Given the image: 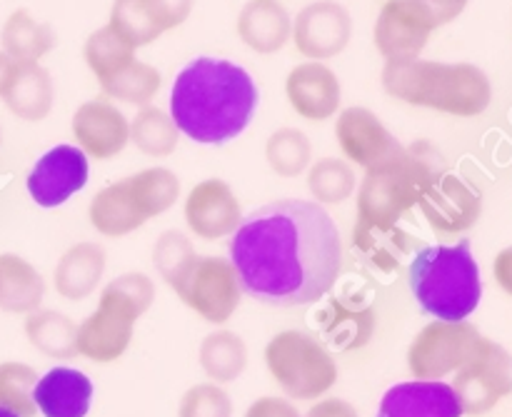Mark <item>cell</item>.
I'll list each match as a JSON object with an SVG mask.
<instances>
[{"mask_svg": "<svg viewBox=\"0 0 512 417\" xmlns=\"http://www.w3.org/2000/svg\"><path fill=\"white\" fill-rule=\"evenodd\" d=\"M83 58L90 73L98 78V83H103V80L113 78L115 73H120V70L133 63L135 48L125 43L110 25H103V28L90 33V38L85 40Z\"/></svg>", "mask_w": 512, "mask_h": 417, "instance_id": "35", "label": "cell"}, {"mask_svg": "<svg viewBox=\"0 0 512 417\" xmlns=\"http://www.w3.org/2000/svg\"><path fill=\"white\" fill-rule=\"evenodd\" d=\"M238 35L255 53L273 55L293 35V20L278 0H250L238 15Z\"/></svg>", "mask_w": 512, "mask_h": 417, "instance_id": "24", "label": "cell"}, {"mask_svg": "<svg viewBox=\"0 0 512 417\" xmlns=\"http://www.w3.org/2000/svg\"><path fill=\"white\" fill-rule=\"evenodd\" d=\"M45 300V278L33 263L15 253L0 255V310L30 315Z\"/></svg>", "mask_w": 512, "mask_h": 417, "instance_id": "25", "label": "cell"}, {"mask_svg": "<svg viewBox=\"0 0 512 417\" xmlns=\"http://www.w3.org/2000/svg\"><path fill=\"white\" fill-rule=\"evenodd\" d=\"M380 80L390 98L455 118L483 115L493 103V83L488 73L473 63L393 60L385 63Z\"/></svg>", "mask_w": 512, "mask_h": 417, "instance_id": "3", "label": "cell"}, {"mask_svg": "<svg viewBox=\"0 0 512 417\" xmlns=\"http://www.w3.org/2000/svg\"><path fill=\"white\" fill-rule=\"evenodd\" d=\"M93 380L78 368L48 370L33 390L35 408L43 417H85L93 405Z\"/></svg>", "mask_w": 512, "mask_h": 417, "instance_id": "21", "label": "cell"}, {"mask_svg": "<svg viewBox=\"0 0 512 417\" xmlns=\"http://www.w3.org/2000/svg\"><path fill=\"white\" fill-rule=\"evenodd\" d=\"M193 255L195 248L188 235L180 233V230H165L153 248V265L160 278L170 285Z\"/></svg>", "mask_w": 512, "mask_h": 417, "instance_id": "39", "label": "cell"}, {"mask_svg": "<svg viewBox=\"0 0 512 417\" xmlns=\"http://www.w3.org/2000/svg\"><path fill=\"white\" fill-rule=\"evenodd\" d=\"M228 250L243 293L273 308L318 303L343 270L340 230L315 200L260 205L243 215Z\"/></svg>", "mask_w": 512, "mask_h": 417, "instance_id": "1", "label": "cell"}, {"mask_svg": "<svg viewBox=\"0 0 512 417\" xmlns=\"http://www.w3.org/2000/svg\"><path fill=\"white\" fill-rule=\"evenodd\" d=\"M0 43H3V53L15 63H38L55 48L58 38L48 23H40L30 10L18 8L5 20L0 30Z\"/></svg>", "mask_w": 512, "mask_h": 417, "instance_id": "27", "label": "cell"}, {"mask_svg": "<svg viewBox=\"0 0 512 417\" xmlns=\"http://www.w3.org/2000/svg\"><path fill=\"white\" fill-rule=\"evenodd\" d=\"M108 25L135 50L155 43L165 33L150 10L148 0H113Z\"/></svg>", "mask_w": 512, "mask_h": 417, "instance_id": "36", "label": "cell"}, {"mask_svg": "<svg viewBox=\"0 0 512 417\" xmlns=\"http://www.w3.org/2000/svg\"><path fill=\"white\" fill-rule=\"evenodd\" d=\"M493 275H495V283L500 285V290H505V293L512 298V245L495 255Z\"/></svg>", "mask_w": 512, "mask_h": 417, "instance_id": "44", "label": "cell"}, {"mask_svg": "<svg viewBox=\"0 0 512 417\" xmlns=\"http://www.w3.org/2000/svg\"><path fill=\"white\" fill-rule=\"evenodd\" d=\"M155 303V283L145 273H123L103 288L98 308L78 325V355L108 365L123 358L133 343V330Z\"/></svg>", "mask_w": 512, "mask_h": 417, "instance_id": "6", "label": "cell"}, {"mask_svg": "<svg viewBox=\"0 0 512 417\" xmlns=\"http://www.w3.org/2000/svg\"><path fill=\"white\" fill-rule=\"evenodd\" d=\"M335 138L348 163L360 165L363 170L378 168L388 160L398 158L405 150L400 140L383 125L373 110L363 105H350L335 120Z\"/></svg>", "mask_w": 512, "mask_h": 417, "instance_id": "15", "label": "cell"}, {"mask_svg": "<svg viewBox=\"0 0 512 417\" xmlns=\"http://www.w3.org/2000/svg\"><path fill=\"white\" fill-rule=\"evenodd\" d=\"M285 95L288 103L300 118L310 120V123H323V120L333 118L340 110V100H343V88L335 75L325 63H308L295 65L285 80Z\"/></svg>", "mask_w": 512, "mask_h": 417, "instance_id": "19", "label": "cell"}, {"mask_svg": "<svg viewBox=\"0 0 512 417\" xmlns=\"http://www.w3.org/2000/svg\"><path fill=\"white\" fill-rule=\"evenodd\" d=\"M353 248L373 268L390 273L400 265V258L413 250V235L400 230V225H370L358 220L353 228Z\"/></svg>", "mask_w": 512, "mask_h": 417, "instance_id": "30", "label": "cell"}, {"mask_svg": "<svg viewBox=\"0 0 512 417\" xmlns=\"http://www.w3.org/2000/svg\"><path fill=\"white\" fill-rule=\"evenodd\" d=\"M303 417H360L358 408L343 398H323L313 405Z\"/></svg>", "mask_w": 512, "mask_h": 417, "instance_id": "42", "label": "cell"}, {"mask_svg": "<svg viewBox=\"0 0 512 417\" xmlns=\"http://www.w3.org/2000/svg\"><path fill=\"white\" fill-rule=\"evenodd\" d=\"M255 108L258 85L248 70L210 55L190 60L170 90V118L185 138L200 145H225L238 138Z\"/></svg>", "mask_w": 512, "mask_h": 417, "instance_id": "2", "label": "cell"}, {"mask_svg": "<svg viewBox=\"0 0 512 417\" xmlns=\"http://www.w3.org/2000/svg\"><path fill=\"white\" fill-rule=\"evenodd\" d=\"M180 140L178 125L158 105H145L130 123V143L148 158H168Z\"/></svg>", "mask_w": 512, "mask_h": 417, "instance_id": "31", "label": "cell"}, {"mask_svg": "<svg viewBox=\"0 0 512 417\" xmlns=\"http://www.w3.org/2000/svg\"><path fill=\"white\" fill-rule=\"evenodd\" d=\"M323 333L335 348L358 350L370 340L375 330V310L370 303H358L353 295H340L330 300L320 315Z\"/></svg>", "mask_w": 512, "mask_h": 417, "instance_id": "26", "label": "cell"}, {"mask_svg": "<svg viewBox=\"0 0 512 417\" xmlns=\"http://www.w3.org/2000/svg\"><path fill=\"white\" fill-rule=\"evenodd\" d=\"M178 417H233V400L218 383H198L180 398Z\"/></svg>", "mask_w": 512, "mask_h": 417, "instance_id": "38", "label": "cell"}, {"mask_svg": "<svg viewBox=\"0 0 512 417\" xmlns=\"http://www.w3.org/2000/svg\"><path fill=\"white\" fill-rule=\"evenodd\" d=\"M408 285L415 303L430 318L448 323L468 320L483 298L480 265L470 240L420 248L408 265Z\"/></svg>", "mask_w": 512, "mask_h": 417, "instance_id": "4", "label": "cell"}, {"mask_svg": "<svg viewBox=\"0 0 512 417\" xmlns=\"http://www.w3.org/2000/svg\"><path fill=\"white\" fill-rule=\"evenodd\" d=\"M265 160L280 178H298L313 165V143L298 128H280L265 143Z\"/></svg>", "mask_w": 512, "mask_h": 417, "instance_id": "33", "label": "cell"}, {"mask_svg": "<svg viewBox=\"0 0 512 417\" xmlns=\"http://www.w3.org/2000/svg\"><path fill=\"white\" fill-rule=\"evenodd\" d=\"M38 378V370L28 363H18V360L0 363V408L18 417L38 415L33 400Z\"/></svg>", "mask_w": 512, "mask_h": 417, "instance_id": "37", "label": "cell"}, {"mask_svg": "<svg viewBox=\"0 0 512 417\" xmlns=\"http://www.w3.org/2000/svg\"><path fill=\"white\" fill-rule=\"evenodd\" d=\"M358 178L348 160L320 158L308 168V190L318 205H343L353 198Z\"/></svg>", "mask_w": 512, "mask_h": 417, "instance_id": "34", "label": "cell"}, {"mask_svg": "<svg viewBox=\"0 0 512 417\" xmlns=\"http://www.w3.org/2000/svg\"><path fill=\"white\" fill-rule=\"evenodd\" d=\"M290 38L303 58L323 63L348 48L353 38V18L348 8L335 0H315L295 15Z\"/></svg>", "mask_w": 512, "mask_h": 417, "instance_id": "13", "label": "cell"}, {"mask_svg": "<svg viewBox=\"0 0 512 417\" xmlns=\"http://www.w3.org/2000/svg\"><path fill=\"white\" fill-rule=\"evenodd\" d=\"M160 88H163V75H160V70L155 65L143 63V60H133L128 68H123L113 78L100 83V90H103L105 98L138 105V108H145V105L153 103Z\"/></svg>", "mask_w": 512, "mask_h": 417, "instance_id": "32", "label": "cell"}, {"mask_svg": "<svg viewBox=\"0 0 512 417\" xmlns=\"http://www.w3.org/2000/svg\"><path fill=\"white\" fill-rule=\"evenodd\" d=\"M198 363L210 383H235L248 368V345L233 330H215L200 343Z\"/></svg>", "mask_w": 512, "mask_h": 417, "instance_id": "29", "label": "cell"}, {"mask_svg": "<svg viewBox=\"0 0 512 417\" xmlns=\"http://www.w3.org/2000/svg\"><path fill=\"white\" fill-rule=\"evenodd\" d=\"M480 333L473 323L433 320L413 338L408 348V370L415 380H440L458 373L478 348Z\"/></svg>", "mask_w": 512, "mask_h": 417, "instance_id": "11", "label": "cell"}, {"mask_svg": "<svg viewBox=\"0 0 512 417\" xmlns=\"http://www.w3.org/2000/svg\"><path fill=\"white\" fill-rule=\"evenodd\" d=\"M170 288L198 318L225 325L243 303V285L230 258L195 253L173 278Z\"/></svg>", "mask_w": 512, "mask_h": 417, "instance_id": "9", "label": "cell"}, {"mask_svg": "<svg viewBox=\"0 0 512 417\" xmlns=\"http://www.w3.org/2000/svg\"><path fill=\"white\" fill-rule=\"evenodd\" d=\"M438 30L423 0H385L373 28V40L385 63L415 60Z\"/></svg>", "mask_w": 512, "mask_h": 417, "instance_id": "12", "label": "cell"}, {"mask_svg": "<svg viewBox=\"0 0 512 417\" xmlns=\"http://www.w3.org/2000/svg\"><path fill=\"white\" fill-rule=\"evenodd\" d=\"M180 198V178L168 168H145L105 185L88 205V220L105 238H125Z\"/></svg>", "mask_w": 512, "mask_h": 417, "instance_id": "7", "label": "cell"}, {"mask_svg": "<svg viewBox=\"0 0 512 417\" xmlns=\"http://www.w3.org/2000/svg\"><path fill=\"white\" fill-rule=\"evenodd\" d=\"M88 155L78 145H55L28 173V193L40 208H58L88 185Z\"/></svg>", "mask_w": 512, "mask_h": 417, "instance_id": "14", "label": "cell"}, {"mask_svg": "<svg viewBox=\"0 0 512 417\" xmlns=\"http://www.w3.org/2000/svg\"><path fill=\"white\" fill-rule=\"evenodd\" d=\"M375 417H463V405L450 383L408 380L383 395Z\"/></svg>", "mask_w": 512, "mask_h": 417, "instance_id": "20", "label": "cell"}, {"mask_svg": "<svg viewBox=\"0 0 512 417\" xmlns=\"http://www.w3.org/2000/svg\"><path fill=\"white\" fill-rule=\"evenodd\" d=\"M25 338L50 360H73L78 355V325L60 310H35L23 323Z\"/></svg>", "mask_w": 512, "mask_h": 417, "instance_id": "28", "label": "cell"}, {"mask_svg": "<svg viewBox=\"0 0 512 417\" xmlns=\"http://www.w3.org/2000/svg\"><path fill=\"white\" fill-rule=\"evenodd\" d=\"M0 98L15 118L40 123L53 110L55 83L40 63H15Z\"/></svg>", "mask_w": 512, "mask_h": 417, "instance_id": "22", "label": "cell"}, {"mask_svg": "<svg viewBox=\"0 0 512 417\" xmlns=\"http://www.w3.org/2000/svg\"><path fill=\"white\" fill-rule=\"evenodd\" d=\"M265 368L288 400L310 403L323 398L338 383L333 353L305 330H283L265 345Z\"/></svg>", "mask_w": 512, "mask_h": 417, "instance_id": "8", "label": "cell"}, {"mask_svg": "<svg viewBox=\"0 0 512 417\" xmlns=\"http://www.w3.org/2000/svg\"><path fill=\"white\" fill-rule=\"evenodd\" d=\"M148 5L155 18H158L160 28L168 33V30L180 28L190 18L195 0H148Z\"/></svg>", "mask_w": 512, "mask_h": 417, "instance_id": "40", "label": "cell"}, {"mask_svg": "<svg viewBox=\"0 0 512 417\" xmlns=\"http://www.w3.org/2000/svg\"><path fill=\"white\" fill-rule=\"evenodd\" d=\"M243 417H303L295 408L293 400L275 398V395H263L255 403L248 405Z\"/></svg>", "mask_w": 512, "mask_h": 417, "instance_id": "41", "label": "cell"}, {"mask_svg": "<svg viewBox=\"0 0 512 417\" xmlns=\"http://www.w3.org/2000/svg\"><path fill=\"white\" fill-rule=\"evenodd\" d=\"M423 3L428 5V10L433 13L435 23H438V28H440V25L453 23V20L458 18L465 8H468L470 0H423Z\"/></svg>", "mask_w": 512, "mask_h": 417, "instance_id": "43", "label": "cell"}, {"mask_svg": "<svg viewBox=\"0 0 512 417\" xmlns=\"http://www.w3.org/2000/svg\"><path fill=\"white\" fill-rule=\"evenodd\" d=\"M445 173L443 155L428 140L408 145L398 158L365 170L358 185V220L398 225Z\"/></svg>", "mask_w": 512, "mask_h": 417, "instance_id": "5", "label": "cell"}, {"mask_svg": "<svg viewBox=\"0 0 512 417\" xmlns=\"http://www.w3.org/2000/svg\"><path fill=\"white\" fill-rule=\"evenodd\" d=\"M108 265L103 245L98 243H75L73 248L60 255L58 265L53 270L55 293L70 303L90 298L100 285Z\"/></svg>", "mask_w": 512, "mask_h": 417, "instance_id": "23", "label": "cell"}, {"mask_svg": "<svg viewBox=\"0 0 512 417\" xmlns=\"http://www.w3.org/2000/svg\"><path fill=\"white\" fill-rule=\"evenodd\" d=\"M450 385L463 405V415L480 417L490 413L512 393V355L483 335Z\"/></svg>", "mask_w": 512, "mask_h": 417, "instance_id": "10", "label": "cell"}, {"mask_svg": "<svg viewBox=\"0 0 512 417\" xmlns=\"http://www.w3.org/2000/svg\"><path fill=\"white\" fill-rule=\"evenodd\" d=\"M420 210L435 233H468L483 215V193L470 180L445 170L420 200Z\"/></svg>", "mask_w": 512, "mask_h": 417, "instance_id": "16", "label": "cell"}, {"mask_svg": "<svg viewBox=\"0 0 512 417\" xmlns=\"http://www.w3.org/2000/svg\"><path fill=\"white\" fill-rule=\"evenodd\" d=\"M0 417H18V415H13V413H8V410L0 408Z\"/></svg>", "mask_w": 512, "mask_h": 417, "instance_id": "46", "label": "cell"}, {"mask_svg": "<svg viewBox=\"0 0 512 417\" xmlns=\"http://www.w3.org/2000/svg\"><path fill=\"white\" fill-rule=\"evenodd\" d=\"M73 138L93 160H110L130 143V123L108 98H93L73 115Z\"/></svg>", "mask_w": 512, "mask_h": 417, "instance_id": "18", "label": "cell"}, {"mask_svg": "<svg viewBox=\"0 0 512 417\" xmlns=\"http://www.w3.org/2000/svg\"><path fill=\"white\" fill-rule=\"evenodd\" d=\"M13 65H15V60L8 58V55L0 50V93H3L5 83H8V78H10V73H13Z\"/></svg>", "mask_w": 512, "mask_h": 417, "instance_id": "45", "label": "cell"}, {"mask_svg": "<svg viewBox=\"0 0 512 417\" xmlns=\"http://www.w3.org/2000/svg\"><path fill=\"white\" fill-rule=\"evenodd\" d=\"M183 215L190 233L208 243L228 238L243 223L238 195L220 178H208L195 185L185 198Z\"/></svg>", "mask_w": 512, "mask_h": 417, "instance_id": "17", "label": "cell"}]
</instances>
